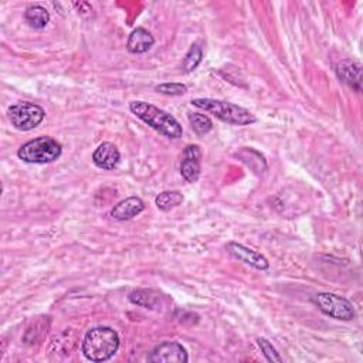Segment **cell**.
Returning <instances> with one entry per match:
<instances>
[{
    "mask_svg": "<svg viewBox=\"0 0 363 363\" xmlns=\"http://www.w3.org/2000/svg\"><path fill=\"white\" fill-rule=\"evenodd\" d=\"M120 349V335L110 326L89 329L81 345L84 356L91 362L110 360Z\"/></svg>",
    "mask_w": 363,
    "mask_h": 363,
    "instance_id": "6da1fadb",
    "label": "cell"
},
{
    "mask_svg": "<svg viewBox=\"0 0 363 363\" xmlns=\"http://www.w3.org/2000/svg\"><path fill=\"white\" fill-rule=\"evenodd\" d=\"M129 110L136 118H139L146 125H149L166 138L179 139L184 135V128H182V125L173 115L149 103L132 101L129 104Z\"/></svg>",
    "mask_w": 363,
    "mask_h": 363,
    "instance_id": "7a4b0ae2",
    "label": "cell"
},
{
    "mask_svg": "<svg viewBox=\"0 0 363 363\" xmlns=\"http://www.w3.org/2000/svg\"><path fill=\"white\" fill-rule=\"evenodd\" d=\"M193 107L212 114L217 120L236 127H247L257 122V118L253 113H250L247 108L240 107L237 104L222 101V100H213V98H196L191 103Z\"/></svg>",
    "mask_w": 363,
    "mask_h": 363,
    "instance_id": "3957f363",
    "label": "cell"
},
{
    "mask_svg": "<svg viewBox=\"0 0 363 363\" xmlns=\"http://www.w3.org/2000/svg\"><path fill=\"white\" fill-rule=\"evenodd\" d=\"M63 153V146L50 136H40L22 145L18 151L20 160L26 163H51L57 160Z\"/></svg>",
    "mask_w": 363,
    "mask_h": 363,
    "instance_id": "277c9868",
    "label": "cell"
},
{
    "mask_svg": "<svg viewBox=\"0 0 363 363\" xmlns=\"http://www.w3.org/2000/svg\"><path fill=\"white\" fill-rule=\"evenodd\" d=\"M8 115H9L11 124L16 129L32 131L43 122V120L46 117V111L37 104L25 101V103L12 106L8 111Z\"/></svg>",
    "mask_w": 363,
    "mask_h": 363,
    "instance_id": "5b68a950",
    "label": "cell"
},
{
    "mask_svg": "<svg viewBox=\"0 0 363 363\" xmlns=\"http://www.w3.org/2000/svg\"><path fill=\"white\" fill-rule=\"evenodd\" d=\"M314 302L321 312L333 319L352 321L356 315L355 308L349 300L332 293L317 294Z\"/></svg>",
    "mask_w": 363,
    "mask_h": 363,
    "instance_id": "8992f818",
    "label": "cell"
},
{
    "mask_svg": "<svg viewBox=\"0 0 363 363\" xmlns=\"http://www.w3.org/2000/svg\"><path fill=\"white\" fill-rule=\"evenodd\" d=\"M188 360L186 349L177 342L159 343L148 355V362L151 363H186Z\"/></svg>",
    "mask_w": 363,
    "mask_h": 363,
    "instance_id": "52a82bcc",
    "label": "cell"
},
{
    "mask_svg": "<svg viewBox=\"0 0 363 363\" xmlns=\"http://www.w3.org/2000/svg\"><path fill=\"white\" fill-rule=\"evenodd\" d=\"M226 250L233 258H236L258 271H267L269 268V261L262 254H260L255 250H251L240 243L230 241L226 244Z\"/></svg>",
    "mask_w": 363,
    "mask_h": 363,
    "instance_id": "ba28073f",
    "label": "cell"
},
{
    "mask_svg": "<svg viewBox=\"0 0 363 363\" xmlns=\"http://www.w3.org/2000/svg\"><path fill=\"white\" fill-rule=\"evenodd\" d=\"M202 151L198 145H189L184 151V159L180 162V174L189 184H195L200 177Z\"/></svg>",
    "mask_w": 363,
    "mask_h": 363,
    "instance_id": "9c48e42d",
    "label": "cell"
},
{
    "mask_svg": "<svg viewBox=\"0 0 363 363\" xmlns=\"http://www.w3.org/2000/svg\"><path fill=\"white\" fill-rule=\"evenodd\" d=\"M336 75L338 78L346 84L349 88H352L356 93L362 91V65L352 60V58H345L340 60L336 64Z\"/></svg>",
    "mask_w": 363,
    "mask_h": 363,
    "instance_id": "30bf717a",
    "label": "cell"
},
{
    "mask_svg": "<svg viewBox=\"0 0 363 363\" xmlns=\"http://www.w3.org/2000/svg\"><path fill=\"white\" fill-rule=\"evenodd\" d=\"M121 160L118 148L111 142H103L93 153V162L103 170H114Z\"/></svg>",
    "mask_w": 363,
    "mask_h": 363,
    "instance_id": "8fae6325",
    "label": "cell"
},
{
    "mask_svg": "<svg viewBox=\"0 0 363 363\" xmlns=\"http://www.w3.org/2000/svg\"><path fill=\"white\" fill-rule=\"evenodd\" d=\"M145 210V203L141 198L136 196H131L127 198L124 200H121L120 203H117L111 212L110 216L118 222H127L131 220L134 217H136L138 215H141Z\"/></svg>",
    "mask_w": 363,
    "mask_h": 363,
    "instance_id": "7c38bea8",
    "label": "cell"
},
{
    "mask_svg": "<svg viewBox=\"0 0 363 363\" xmlns=\"http://www.w3.org/2000/svg\"><path fill=\"white\" fill-rule=\"evenodd\" d=\"M155 37L144 27H136L128 37L127 49L131 54H144L152 49Z\"/></svg>",
    "mask_w": 363,
    "mask_h": 363,
    "instance_id": "4fadbf2b",
    "label": "cell"
},
{
    "mask_svg": "<svg viewBox=\"0 0 363 363\" xmlns=\"http://www.w3.org/2000/svg\"><path fill=\"white\" fill-rule=\"evenodd\" d=\"M236 156L238 158V160H241L243 163H246V165H247L254 173H257V174H262V173H265L267 169H268L264 156H262L260 152H257V151H254V149H251V148H241V149L236 153Z\"/></svg>",
    "mask_w": 363,
    "mask_h": 363,
    "instance_id": "5bb4252c",
    "label": "cell"
},
{
    "mask_svg": "<svg viewBox=\"0 0 363 363\" xmlns=\"http://www.w3.org/2000/svg\"><path fill=\"white\" fill-rule=\"evenodd\" d=\"M25 20L30 27L42 30L50 23V13L40 5H32L25 12Z\"/></svg>",
    "mask_w": 363,
    "mask_h": 363,
    "instance_id": "9a60e30c",
    "label": "cell"
},
{
    "mask_svg": "<svg viewBox=\"0 0 363 363\" xmlns=\"http://www.w3.org/2000/svg\"><path fill=\"white\" fill-rule=\"evenodd\" d=\"M129 301L138 307L153 310L160 304V294L152 290H138L129 295Z\"/></svg>",
    "mask_w": 363,
    "mask_h": 363,
    "instance_id": "2e32d148",
    "label": "cell"
},
{
    "mask_svg": "<svg viewBox=\"0 0 363 363\" xmlns=\"http://www.w3.org/2000/svg\"><path fill=\"white\" fill-rule=\"evenodd\" d=\"M184 200H185V198L180 192L167 191V192L159 193L155 199V203H156V208L160 209L162 212H169V210L180 206L182 203H184Z\"/></svg>",
    "mask_w": 363,
    "mask_h": 363,
    "instance_id": "e0dca14e",
    "label": "cell"
},
{
    "mask_svg": "<svg viewBox=\"0 0 363 363\" xmlns=\"http://www.w3.org/2000/svg\"><path fill=\"white\" fill-rule=\"evenodd\" d=\"M188 120H189V124H191V128L193 129V132L199 136H203V135H208L212 129H213V122L212 120L205 115V114H198V113H192L188 115Z\"/></svg>",
    "mask_w": 363,
    "mask_h": 363,
    "instance_id": "ac0fdd59",
    "label": "cell"
},
{
    "mask_svg": "<svg viewBox=\"0 0 363 363\" xmlns=\"http://www.w3.org/2000/svg\"><path fill=\"white\" fill-rule=\"evenodd\" d=\"M203 60V50L199 44H193L184 58V72H193Z\"/></svg>",
    "mask_w": 363,
    "mask_h": 363,
    "instance_id": "d6986e66",
    "label": "cell"
},
{
    "mask_svg": "<svg viewBox=\"0 0 363 363\" xmlns=\"http://www.w3.org/2000/svg\"><path fill=\"white\" fill-rule=\"evenodd\" d=\"M155 91L163 96H170V97H177L184 96L188 93V87L182 82H165L160 85L155 87Z\"/></svg>",
    "mask_w": 363,
    "mask_h": 363,
    "instance_id": "ffe728a7",
    "label": "cell"
},
{
    "mask_svg": "<svg viewBox=\"0 0 363 363\" xmlns=\"http://www.w3.org/2000/svg\"><path fill=\"white\" fill-rule=\"evenodd\" d=\"M257 345L260 346V349H261V352H262V355L265 356V359L268 360V362H277V363H281L283 362V357L280 356V353L277 352V349L272 346V343L268 340V339H265V338H257Z\"/></svg>",
    "mask_w": 363,
    "mask_h": 363,
    "instance_id": "44dd1931",
    "label": "cell"
}]
</instances>
